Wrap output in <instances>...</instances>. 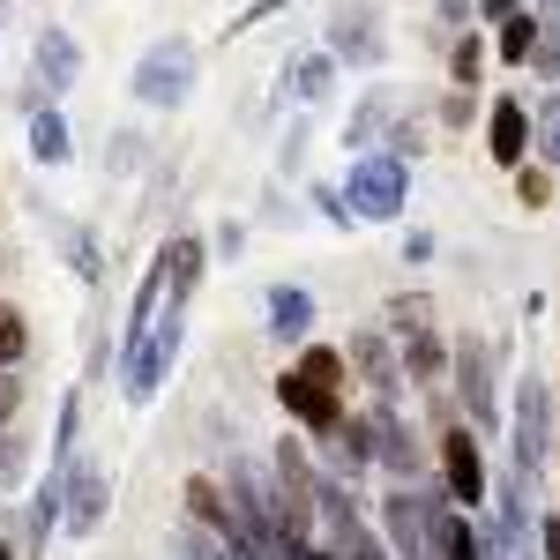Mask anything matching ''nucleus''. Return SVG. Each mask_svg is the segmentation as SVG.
I'll use <instances>...</instances> for the list:
<instances>
[{"instance_id":"1","label":"nucleus","mask_w":560,"mask_h":560,"mask_svg":"<svg viewBox=\"0 0 560 560\" xmlns=\"http://www.w3.org/2000/svg\"><path fill=\"white\" fill-rule=\"evenodd\" d=\"M456 501L441 493V478L427 486H388L382 493V538L396 560H441V516H448Z\"/></svg>"},{"instance_id":"2","label":"nucleus","mask_w":560,"mask_h":560,"mask_svg":"<svg viewBox=\"0 0 560 560\" xmlns=\"http://www.w3.org/2000/svg\"><path fill=\"white\" fill-rule=\"evenodd\" d=\"M509 464H516V478L530 493L546 486V464H553V388L538 374H523L516 396H509Z\"/></svg>"},{"instance_id":"3","label":"nucleus","mask_w":560,"mask_h":560,"mask_svg":"<svg viewBox=\"0 0 560 560\" xmlns=\"http://www.w3.org/2000/svg\"><path fill=\"white\" fill-rule=\"evenodd\" d=\"M433 478H441V493L456 501V509H486L493 501V471H486V448H478V427L471 419H448L441 441H433Z\"/></svg>"},{"instance_id":"4","label":"nucleus","mask_w":560,"mask_h":560,"mask_svg":"<svg viewBox=\"0 0 560 560\" xmlns=\"http://www.w3.org/2000/svg\"><path fill=\"white\" fill-rule=\"evenodd\" d=\"M345 202L359 224H396L404 202H411V165L396 150H374V158H351L345 173Z\"/></svg>"},{"instance_id":"5","label":"nucleus","mask_w":560,"mask_h":560,"mask_svg":"<svg viewBox=\"0 0 560 560\" xmlns=\"http://www.w3.org/2000/svg\"><path fill=\"white\" fill-rule=\"evenodd\" d=\"M269 478H277V516H284V538L314 546V523H322V486H329V478L314 471L306 441H277V464H269Z\"/></svg>"},{"instance_id":"6","label":"nucleus","mask_w":560,"mask_h":560,"mask_svg":"<svg viewBox=\"0 0 560 560\" xmlns=\"http://www.w3.org/2000/svg\"><path fill=\"white\" fill-rule=\"evenodd\" d=\"M448 388H456L464 419H471L478 433H493V419H501V366H493V345H486V337H456Z\"/></svg>"},{"instance_id":"7","label":"nucleus","mask_w":560,"mask_h":560,"mask_svg":"<svg viewBox=\"0 0 560 560\" xmlns=\"http://www.w3.org/2000/svg\"><path fill=\"white\" fill-rule=\"evenodd\" d=\"M128 90H135V105H187V90H195V45L187 38H158L142 60H135V75H128Z\"/></svg>"},{"instance_id":"8","label":"nucleus","mask_w":560,"mask_h":560,"mask_svg":"<svg viewBox=\"0 0 560 560\" xmlns=\"http://www.w3.org/2000/svg\"><path fill=\"white\" fill-rule=\"evenodd\" d=\"M366 441H374V464L396 471V486H427L433 478V448L411 433V419H404L396 404H374V411H366Z\"/></svg>"},{"instance_id":"9","label":"nucleus","mask_w":560,"mask_h":560,"mask_svg":"<svg viewBox=\"0 0 560 560\" xmlns=\"http://www.w3.org/2000/svg\"><path fill=\"white\" fill-rule=\"evenodd\" d=\"M322 546H329L337 560H396L382 530H374V523L351 509L345 478H329V486H322Z\"/></svg>"},{"instance_id":"10","label":"nucleus","mask_w":560,"mask_h":560,"mask_svg":"<svg viewBox=\"0 0 560 560\" xmlns=\"http://www.w3.org/2000/svg\"><path fill=\"white\" fill-rule=\"evenodd\" d=\"M277 404H284V419H292L300 433H314V441H329V433L351 419V411H345V388L314 382V374H300V366H284V374H277Z\"/></svg>"},{"instance_id":"11","label":"nucleus","mask_w":560,"mask_h":560,"mask_svg":"<svg viewBox=\"0 0 560 560\" xmlns=\"http://www.w3.org/2000/svg\"><path fill=\"white\" fill-rule=\"evenodd\" d=\"M388 52V31L374 15V0H337V23H329V60L345 68H382Z\"/></svg>"},{"instance_id":"12","label":"nucleus","mask_w":560,"mask_h":560,"mask_svg":"<svg viewBox=\"0 0 560 560\" xmlns=\"http://www.w3.org/2000/svg\"><path fill=\"white\" fill-rule=\"evenodd\" d=\"M187 306H165V322L150 329V345L128 359V404H150L158 396V382L173 374V359H179V337H187V322H179Z\"/></svg>"},{"instance_id":"13","label":"nucleus","mask_w":560,"mask_h":560,"mask_svg":"<svg viewBox=\"0 0 560 560\" xmlns=\"http://www.w3.org/2000/svg\"><path fill=\"white\" fill-rule=\"evenodd\" d=\"M345 359H351V374L374 388L382 404H396V388H404V351H396V337H388V329H351V337H345Z\"/></svg>"},{"instance_id":"14","label":"nucleus","mask_w":560,"mask_h":560,"mask_svg":"<svg viewBox=\"0 0 560 560\" xmlns=\"http://www.w3.org/2000/svg\"><path fill=\"white\" fill-rule=\"evenodd\" d=\"M486 158H493L501 173L530 165V105H523L516 90H509V97H493V113H486Z\"/></svg>"},{"instance_id":"15","label":"nucleus","mask_w":560,"mask_h":560,"mask_svg":"<svg viewBox=\"0 0 560 560\" xmlns=\"http://www.w3.org/2000/svg\"><path fill=\"white\" fill-rule=\"evenodd\" d=\"M31 68H38L45 97H52V90H75V75H83V45L68 38L60 23H38V38H31Z\"/></svg>"},{"instance_id":"16","label":"nucleus","mask_w":560,"mask_h":560,"mask_svg":"<svg viewBox=\"0 0 560 560\" xmlns=\"http://www.w3.org/2000/svg\"><path fill=\"white\" fill-rule=\"evenodd\" d=\"M105 509H113V478H105V464H75V478H68V538H97Z\"/></svg>"},{"instance_id":"17","label":"nucleus","mask_w":560,"mask_h":560,"mask_svg":"<svg viewBox=\"0 0 560 560\" xmlns=\"http://www.w3.org/2000/svg\"><path fill=\"white\" fill-rule=\"evenodd\" d=\"M187 509H195V523H202L210 538H247V530H240V509H232V493H224V478L195 471V478H187Z\"/></svg>"},{"instance_id":"18","label":"nucleus","mask_w":560,"mask_h":560,"mask_svg":"<svg viewBox=\"0 0 560 560\" xmlns=\"http://www.w3.org/2000/svg\"><path fill=\"white\" fill-rule=\"evenodd\" d=\"M269 337H277V345H306V337H314V292L269 284Z\"/></svg>"},{"instance_id":"19","label":"nucleus","mask_w":560,"mask_h":560,"mask_svg":"<svg viewBox=\"0 0 560 560\" xmlns=\"http://www.w3.org/2000/svg\"><path fill=\"white\" fill-rule=\"evenodd\" d=\"M165 292H173V300L165 306H187L195 300V284H202V240H195V232H179V240H165Z\"/></svg>"},{"instance_id":"20","label":"nucleus","mask_w":560,"mask_h":560,"mask_svg":"<svg viewBox=\"0 0 560 560\" xmlns=\"http://www.w3.org/2000/svg\"><path fill=\"white\" fill-rule=\"evenodd\" d=\"M322 456H329V478H359L366 464H374V441H366V411L359 419H345V427L322 441Z\"/></svg>"},{"instance_id":"21","label":"nucleus","mask_w":560,"mask_h":560,"mask_svg":"<svg viewBox=\"0 0 560 560\" xmlns=\"http://www.w3.org/2000/svg\"><path fill=\"white\" fill-rule=\"evenodd\" d=\"M31 158H38V165H68V158H75L68 120H60L52 105H38V113H31Z\"/></svg>"},{"instance_id":"22","label":"nucleus","mask_w":560,"mask_h":560,"mask_svg":"<svg viewBox=\"0 0 560 560\" xmlns=\"http://www.w3.org/2000/svg\"><path fill=\"white\" fill-rule=\"evenodd\" d=\"M493 52H501L509 68H530V52H538V8H516V15L493 31Z\"/></svg>"},{"instance_id":"23","label":"nucleus","mask_w":560,"mask_h":560,"mask_svg":"<svg viewBox=\"0 0 560 560\" xmlns=\"http://www.w3.org/2000/svg\"><path fill=\"white\" fill-rule=\"evenodd\" d=\"M382 128H388V90H366V105L351 113V128H345L351 158H374V142H382Z\"/></svg>"},{"instance_id":"24","label":"nucleus","mask_w":560,"mask_h":560,"mask_svg":"<svg viewBox=\"0 0 560 560\" xmlns=\"http://www.w3.org/2000/svg\"><path fill=\"white\" fill-rule=\"evenodd\" d=\"M382 329L404 345V337H419V329H433V300L427 292H396V300L382 306Z\"/></svg>"},{"instance_id":"25","label":"nucleus","mask_w":560,"mask_h":560,"mask_svg":"<svg viewBox=\"0 0 560 560\" xmlns=\"http://www.w3.org/2000/svg\"><path fill=\"white\" fill-rule=\"evenodd\" d=\"M530 158H538V165H553V173H560V90H553V97H538V105H530Z\"/></svg>"},{"instance_id":"26","label":"nucleus","mask_w":560,"mask_h":560,"mask_svg":"<svg viewBox=\"0 0 560 560\" xmlns=\"http://www.w3.org/2000/svg\"><path fill=\"white\" fill-rule=\"evenodd\" d=\"M441 560H486V538H478L471 509H448L441 516Z\"/></svg>"},{"instance_id":"27","label":"nucleus","mask_w":560,"mask_h":560,"mask_svg":"<svg viewBox=\"0 0 560 560\" xmlns=\"http://www.w3.org/2000/svg\"><path fill=\"white\" fill-rule=\"evenodd\" d=\"M530 68L560 83V0H538V52H530Z\"/></svg>"},{"instance_id":"28","label":"nucleus","mask_w":560,"mask_h":560,"mask_svg":"<svg viewBox=\"0 0 560 560\" xmlns=\"http://www.w3.org/2000/svg\"><path fill=\"white\" fill-rule=\"evenodd\" d=\"M300 374H314V382H329V388H345V382H351L345 345H300Z\"/></svg>"},{"instance_id":"29","label":"nucleus","mask_w":560,"mask_h":560,"mask_svg":"<svg viewBox=\"0 0 560 560\" xmlns=\"http://www.w3.org/2000/svg\"><path fill=\"white\" fill-rule=\"evenodd\" d=\"M516 202L523 210H553V165H516Z\"/></svg>"},{"instance_id":"30","label":"nucleus","mask_w":560,"mask_h":560,"mask_svg":"<svg viewBox=\"0 0 560 560\" xmlns=\"http://www.w3.org/2000/svg\"><path fill=\"white\" fill-rule=\"evenodd\" d=\"M329 75H337V60H329V52H314V60H300V68H292V97H300V105H314V97H329Z\"/></svg>"},{"instance_id":"31","label":"nucleus","mask_w":560,"mask_h":560,"mask_svg":"<svg viewBox=\"0 0 560 560\" xmlns=\"http://www.w3.org/2000/svg\"><path fill=\"white\" fill-rule=\"evenodd\" d=\"M23 471H31V441L0 427V493H15V486H23Z\"/></svg>"},{"instance_id":"32","label":"nucleus","mask_w":560,"mask_h":560,"mask_svg":"<svg viewBox=\"0 0 560 560\" xmlns=\"http://www.w3.org/2000/svg\"><path fill=\"white\" fill-rule=\"evenodd\" d=\"M31 351V329H23V314L15 306H0V374H15V359Z\"/></svg>"},{"instance_id":"33","label":"nucleus","mask_w":560,"mask_h":560,"mask_svg":"<svg viewBox=\"0 0 560 560\" xmlns=\"http://www.w3.org/2000/svg\"><path fill=\"white\" fill-rule=\"evenodd\" d=\"M478 68H486V45H478V38H464V45H456V60H448L456 90H471V83H478Z\"/></svg>"},{"instance_id":"34","label":"nucleus","mask_w":560,"mask_h":560,"mask_svg":"<svg viewBox=\"0 0 560 560\" xmlns=\"http://www.w3.org/2000/svg\"><path fill=\"white\" fill-rule=\"evenodd\" d=\"M314 202H322V217H329V224H359V217H351V202L337 195V187H314Z\"/></svg>"},{"instance_id":"35","label":"nucleus","mask_w":560,"mask_h":560,"mask_svg":"<svg viewBox=\"0 0 560 560\" xmlns=\"http://www.w3.org/2000/svg\"><path fill=\"white\" fill-rule=\"evenodd\" d=\"M15 411H23V382H15V374H0V427H8Z\"/></svg>"},{"instance_id":"36","label":"nucleus","mask_w":560,"mask_h":560,"mask_svg":"<svg viewBox=\"0 0 560 560\" xmlns=\"http://www.w3.org/2000/svg\"><path fill=\"white\" fill-rule=\"evenodd\" d=\"M277 8H292V0H247V15H240L232 31H247V23H261V15H277Z\"/></svg>"},{"instance_id":"37","label":"nucleus","mask_w":560,"mask_h":560,"mask_svg":"<svg viewBox=\"0 0 560 560\" xmlns=\"http://www.w3.org/2000/svg\"><path fill=\"white\" fill-rule=\"evenodd\" d=\"M516 8H523V0H478V15H486V23H509Z\"/></svg>"},{"instance_id":"38","label":"nucleus","mask_w":560,"mask_h":560,"mask_svg":"<svg viewBox=\"0 0 560 560\" xmlns=\"http://www.w3.org/2000/svg\"><path fill=\"white\" fill-rule=\"evenodd\" d=\"M0 560H15V553H8V546H0Z\"/></svg>"}]
</instances>
